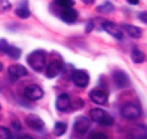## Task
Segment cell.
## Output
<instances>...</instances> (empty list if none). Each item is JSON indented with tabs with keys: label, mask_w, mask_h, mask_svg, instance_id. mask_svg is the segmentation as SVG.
Returning a JSON list of instances; mask_svg holds the SVG:
<instances>
[{
	"label": "cell",
	"mask_w": 147,
	"mask_h": 139,
	"mask_svg": "<svg viewBox=\"0 0 147 139\" xmlns=\"http://www.w3.org/2000/svg\"><path fill=\"white\" fill-rule=\"evenodd\" d=\"M113 79H114V83H115L118 88H127V86L130 85L128 76H127L124 72H121V70H115V72L113 73Z\"/></svg>",
	"instance_id": "cell-14"
},
{
	"label": "cell",
	"mask_w": 147,
	"mask_h": 139,
	"mask_svg": "<svg viewBox=\"0 0 147 139\" xmlns=\"http://www.w3.org/2000/svg\"><path fill=\"white\" fill-rule=\"evenodd\" d=\"M87 25H88V26H87V29H85V32H90V30L92 29V22H88Z\"/></svg>",
	"instance_id": "cell-28"
},
{
	"label": "cell",
	"mask_w": 147,
	"mask_h": 139,
	"mask_svg": "<svg viewBox=\"0 0 147 139\" xmlns=\"http://www.w3.org/2000/svg\"><path fill=\"white\" fill-rule=\"evenodd\" d=\"M26 125L35 130H42L45 128V123L43 120L38 116V115H28L26 116Z\"/></svg>",
	"instance_id": "cell-13"
},
{
	"label": "cell",
	"mask_w": 147,
	"mask_h": 139,
	"mask_svg": "<svg viewBox=\"0 0 147 139\" xmlns=\"http://www.w3.org/2000/svg\"><path fill=\"white\" fill-rule=\"evenodd\" d=\"M16 16L20 17V19H28V17L30 16V12H29V9H28L26 6L18 7V9H16Z\"/></svg>",
	"instance_id": "cell-21"
},
{
	"label": "cell",
	"mask_w": 147,
	"mask_h": 139,
	"mask_svg": "<svg viewBox=\"0 0 147 139\" xmlns=\"http://www.w3.org/2000/svg\"><path fill=\"white\" fill-rule=\"evenodd\" d=\"M90 129V119L87 116H80L77 120H75V125H74V132L75 135H78V138L84 136Z\"/></svg>",
	"instance_id": "cell-4"
},
{
	"label": "cell",
	"mask_w": 147,
	"mask_h": 139,
	"mask_svg": "<svg viewBox=\"0 0 147 139\" xmlns=\"http://www.w3.org/2000/svg\"><path fill=\"white\" fill-rule=\"evenodd\" d=\"M131 139H147V128L144 125H136L128 130Z\"/></svg>",
	"instance_id": "cell-11"
},
{
	"label": "cell",
	"mask_w": 147,
	"mask_h": 139,
	"mask_svg": "<svg viewBox=\"0 0 147 139\" xmlns=\"http://www.w3.org/2000/svg\"><path fill=\"white\" fill-rule=\"evenodd\" d=\"M102 29H104L108 35H111L113 37H115V39H118V40L123 39V30H121V27H118L117 25H114V23H111V22H104V23H102Z\"/></svg>",
	"instance_id": "cell-9"
},
{
	"label": "cell",
	"mask_w": 147,
	"mask_h": 139,
	"mask_svg": "<svg viewBox=\"0 0 147 139\" xmlns=\"http://www.w3.org/2000/svg\"><path fill=\"white\" fill-rule=\"evenodd\" d=\"M113 10H114V6L110 2H105L104 5H101V6L97 7V12L98 13H113Z\"/></svg>",
	"instance_id": "cell-20"
},
{
	"label": "cell",
	"mask_w": 147,
	"mask_h": 139,
	"mask_svg": "<svg viewBox=\"0 0 147 139\" xmlns=\"http://www.w3.org/2000/svg\"><path fill=\"white\" fill-rule=\"evenodd\" d=\"M90 139H107V136L104 133H101V132H95V133H92L90 136Z\"/></svg>",
	"instance_id": "cell-25"
},
{
	"label": "cell",
	"mask_w": 147,
	"mask_h": 139,
	"mask_svg": "<svg viewBox=\"0 0 147 139\" xmlns=\"http://www.w3.org/2000/svg\"><path fill=\"white\" fill-rule=\"evenodd\" d=\"M62 67H63L62 60H61V59H53V60L48 65L45 73H46L48 78H55V76H58V75L62 72Z\"/></svg>",
	"instance_id": "cell-6"
},
{
	"label": "cell",
	"mask_w": 147,
	"mask_h": 139,
	"mask_svg": "<svg viewBox=\"0 0 147 139\" xmlns=\"http://www.w3.org/2000/svg\"><path fill=\"white\" fill-rule=\"evenodd\" d=\"M131 59H133L134 63H143V62L146 60V55H144V52H141L140 49L134 47V49L131 50Z\"/></svg>",
	"instance_id": "cell-18"
},
{
	"label": "cell",
	"mask_w": 147,
	"mask_h": 139,
	"mask_svg": "<svg viewBox=\"0 0 147 139\" xmlns=\"http://www.w3.org/2000/svg\"><path fill=\"white\" fill-rule=\"evenodd\" d=\"M138 17L141 19V22H143V23H147V17H146V12H141Z\"/></svg>",
	"instance_id": "cell-26"
},
{
	"label": "cell",
	"mask_w": 147,
	"mask_h": 139,
	"mask_svg": "<svg viewBox=\"0 0 147 139\" xmlns=\"http://www.w3.org/2000/svg\"><path fill=\"white\" fill-rule=\"evenodd\" d=\"M130 5H138V0H127Z\"/></svg>",
	"instance_id": "cell-30"
},
{
	"label": "cell",
	"mask_w": 147,
	"mask_h": 139,
	"mask_svg": "<svg viewBox=\"0 0 147 139\" xmlns=\"http://www.w3.org/2000/svg\"><path fill=\"white\" fill-rule=\"evenodd\" d=\"M65 132H66V123H63V122H56L55 126H53V133H55L56 136H62Z\"/></svg>",
	"instance_id": "cell-19"
},
{
	"label": "cell",
	"mask_w": 147,
	"mask_h": 139,
	"mask_svg": "<svg viewBox=\"0 0 147 139\" xmlns=\"http://www.w3.org/2000/svg\"><path fill=\"white\" fill-rule=\"evenodd\" d=\"M3 70V65H2V62H0V72Z\"/></svg>",
	"instance_id": "cell-33"
},
{
	"label": "cell",
	"mask_w": 147,
	"mask_h": 139,
	"mask_svg": "<svg viewBox=\"0 0 147 139\" xmlns=\"http://www.w3.org/2000/svg\"><path fill=\"white\" fill-rule=\"evenodd\" d=\"M82 106H84L82 99H77V108H82Z\"/></svg>",
	"instance_id": "cell-27"
},
{
	"label": "cell",
	"mask_w": 147,
	"mask_h": 139,
	"mask_svg": "<svg viewBox=\"0 0 147 139\" xmlns=\"http://www.w3.org/2000/svg\"><path fill=\"white\" fill-rule=\"evenodd\" d=\"M0 50H2L3 53H6V55H9L12 59H18L20 56V49L7 45L6 40H0Z\"/></svg>",
	"instance_id": "cell-12"
},
{
	"label": "cell",
	"mask_w": 147,
	"mask_h": 139,
	"mask_svg": "<svg viewBox=\"0 0 147 139\" xmlns=\"http://www.w3.org/2000/svg\"><path fill=\"white\" fill-rule=\"evenodd\" d=\"M23 95H25V98L29 99V100H39V99H42V96H43V90H42V88L38 86V85H29V86L25 88Z\"/></svg>",
	"instance_id": "cell-5"
},
{
	"label": "cell",
	"mask_w": 147,
	"mask_h": 139,
	"mask_svg": "<svg viewBox=\"0 0 147 139\" xmlns=\"http://www.w3.org/2000/svg\"><path fill=\"white\" fill-rule=\"evenodd\" d=\"M26 75H28V70L22 65H12L9 67V76H10L12 80H18L20 78H25Z\"/></svg>",
	"instance_id": "cell-8"
},
{
	"label": "cell",
	"mask_w": 147,
	"mask_h": 139,
	"mask_svg": "<svg viewBox=\"0 0 147 139\" xmlns=\"http://www.w3.org/2000/svg\"><path fill=\"white\" fill-rule=\"evenodd\" d=\"M121 30H125V33L130 37H134V39H138L143 35V30L140 27H137V26H133V25H124Z\"/></svg>",
	"instance_id": "cell-17"
},
{
	"label": "cell",
	"mask_w": 147,
	"mask_h": 139,
	"mask_svg": "<svg viewBox=\"0 0 147 139\" xmlns=\"http://www.w3.org/2000/svg\"><path fill=\"white\" fill-rule=\"evenodd\" d=\"M56 109L61 112H66L71 109V98L66 93H62L56 99Z\"/></svg>",
	"instance_id": "cell-15"
},
{
	"label": "cell",
	"mask_w": 147,
	"mask_h": 139,
	"mask_svg": "<svg viewBox=\"0 0 147 139\" xmlns=\"http://www.w3.org/2000/svg\"><path fill=\"white\" fill-rule=\"evenodd\" d=\"M81 2H82L84 5H92V3H94V0H81Z\"/></svg>",
	"instance_id": "cell-29"
},
{
	"label": "cell",
	"mask_w": 147,
	"mask_h": 139,
	"mask_svg": "<svg viewBox=\"0 0 147 139\" xmlns=\"http://www.w3.org/2000/svg\"><path fill=\"white\" fill-rule=\"evenodd\" d=\"M0 9L2 10H9L10 9V2L9 0H0Z\"/></svg>",
	"instance_id": "cell-24"
},
{
	"label": "cell",
	"mask_w": 147,
	"mask_h": 139,
	"mask_svg": "<svg viewBox=\"0 0 147 139\" xmlns=\"http://www.w3.org/2000/svg\"><path fill=\"white\" fill-rule=\"evenodd\" d=\"M90 98H91V100H92L94 103H97V105H104V103H107V100H108V93H107L104 89H94V90L90 93Z\"/></svg>",
	"instance_id": "cell-10"
},
{
	"label": "cell",
	"mask_w": 147,
	"mask_h": 139,
	"mask_svg": "<svg viewBox=\"0 0 147 139\" xmlns=\"http://www.w3.org/2000/svg\"><path fill=\"white\" fill-rule=\"evenodd\" d=\"M90 119L100 123V125H104V126H111L114 123V119L113 116H110L104 109L101 108H95V109H91L90 110Z\"/></svg>",
	"instance_id": "cell-2"
},
{
	"label": "cell",
	"mask_w": 147,
	"mask_h": 139,
	"mask_svg": "<svg viewBox=\"0 0 147 139\" xmlns=\"http://www.w3.org/2000/svg\"><path fill=\"white\" fill-rule=\"evenodd\" d=\"M121 115L125 118V119H137L141 116V108L136 103H125L121 109Z\"/></svg>",
	"instance_id": "cell-3"
},
{
	"label": "cell",
	"mask_w": 147,
	"mask_h": 139,
	"mask_svg": "<svg viewBox=\"0 0 147 139\" xmlns=\"http://www.w3.org/2000/svg\"><path fill=\"white\" fill-rule=\"evenodd\" d=\"M20 139H33V138H32V136H28V135H25V136H22Z\"/></svg>",
	"instance_id": "cell-32"
},
{
	"label": "cell",
	"mask_w": 147,
	"mask_h": 139,
	"mask_svg": "<svg viewBox=\"0 0 147 139\" xmlns=\"http://www.w3.org/2000/svg\"><path fill=\"white\" fill-rule=\"evenodd\" d=\"M28 63L32 66L33 70L36 72H43L46 66V53L43 50H35L28 56Z\"/></svg>",
	"instance_id": "cell-1"
},
{
	"label": "cell",
	"mask_w": 147,
	"mask_h": 139,
	"mask_svg": "<svg viewBox=\"0 0 147 139\" xmlns=\"http://www.w3.org/2000/svg\"><path fill=\"white\" fill-rule=\"evenodd\" d=\"M13 126H15L16 129H20V126H19V123H18V122H13Z\"/></svg>",
	"instance_id": "cell-31"
},
{
	"label": "cell",
	"mask_w": 147,
	"mask_h": 139,
	"mask_svg": "<svg viewBox=\"0 0 147 139\" xmlns=\"http://www.w3.org/2000/svg\"><path fill=\"white\" fill-rule=\"evenodd\" d=\"M0 139H12L10 130L5 126H0Z\"/></svg>",
	"instance_id": "cell-22"
},
{
	"label": "cell",
	"mask_w": 147,
	"mask_h": 139,
	"mask_svg": "<svg viewBox=\"0 0 147 139\" xmlns=\"http://www.w3.org/2000/svg\"><path fill=\"white\" fill-rule=\"evenodd\" d=\"M61 17L63 22L66 23H74L77 19H78V13L74 10L72 7H65L62 12H61Z\"/></svg>",
	"instance_id": "cell-16"
},
{
	"label": "cell",
	"mask_w": 147,
	"mask_h": 139,
	"mask_svg": "<svg viewBox=\"0 0 147 139\" xmlns=\"http://www.w3.org/2000/svg\"><path fill=\"white\" fill-rule=\"evenodd\" d=\"M72 82L78 88H85L90 82V76L85 70H75L72 73Z\"/></svg>",
	"instance_id": "cell-7"
},
{
	"label": "cell",
	"mask_w": 147,
	"mask_h": 139,
	"mask_svg": "<svg viewBox=\"0 0 147 139\" xmlns=\"http://www.w3.org/2000/svg\"><path fill=\"white\" fill-rule=\"evenodd\" d=\"M55 3L61 7H72L74 6V0H55Z\"/></svg>",
	"instance_id": "cell-23"
}]
</instances>
